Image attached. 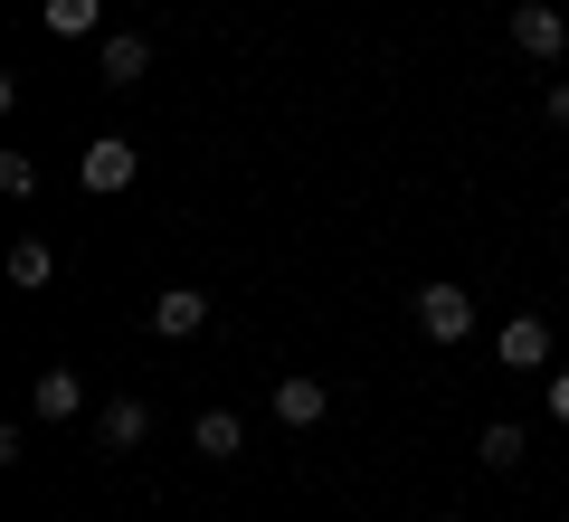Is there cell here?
I'll list each match as a JSON object with an SVG mask.
<instances>
[{"label": "cell", "mask_w": 569, "mask_h": 522, "mask_svg": "<svg viewBox=\"0 0 569 522\" xmlns=\"http://www.w3.org/2000/svg\"><path fill=\"white\" fill-rule=\"evenodd\" d=\"M323 408H332L323 381H276V418L284 427H323Z\"/></svg>", "instance_id": "obj_6"}, {"label": "cell", "mask_w": 569, "mask_h": 522, "mask_svg": "<svg viewBox=\"0 0 569 522\" xmlns=\"http://www.w3.org/2000/svg\"><path fill=\"white\" fill-rule=\"evenodd\" d=\"M0 190H10V200H29V190H39V161H29V152H0Z\"/></svg>", "instance_id": "obj_14"}, {"label": "cell", "mask_w": 569, "mask_h": 522, "mask_svg": "<svg viewBox=\"0 0 569 522\" xmlns=\"http://www.w3.org/2000/svg\"><path fill=\"white\" fill-rule=\"evenodd\" d=\"M550 124H569V77H560V86H550Z\"/></svg>", "instance_id": "obj_16"}, {"label": "cell", "mask_w": 569, "mask_h": 522, "mask_svg": "<svg viewBox=\"0 0 569 522\" xmlns=\"http://www.w3.org/2000/svg\"><path fill=\"white\" fill-rule=\"evenodd\" d=\"M493 362H503V371H550V323L541 314H512L503 333H493Z\"/></svg>", "instance_id": "obj_4"}, {"label": "cell", "mask_w": 569, "mask_h": 522, "mask_svg": "<svg viewBox=\"0 0 569 522\" xmlns=\"http://www.w3.org/2000/svg\"><path fill=\"white\" fill-rule=\"evenodd\" d=\"M29 408H39V418H77V408H86V381H77V371H39Z\"/></svg>", "instance_id": "obj_9"}, {"label": "cell", "mask_w": 569, "mask_h": 522, "mask_svg": "<svg viewBox=\"0 0 569 522\" xmlns=\"http://www.w3.org/2000/svg\"><path fill=\"white\" fill-rule=\"evenodd\" d=\"M77 171H86V190H96V200H114V190H133V142H123V134H96Z\"/></svg>", "instance_id": "obj_3"}, {"label": "cell", "mask_w": 569, "mask_h": 522, "mask_svg": "<svg viewBox=\"0 0 569 522\" xmlns=\"http://www.w3.org/2000/svg\"><path fill=\"white\" fill-rule=\"evenodd\" d=\"M96 437L104 446H142V437H152V408H142V400H104L96 408Z\"/></svg>", "instance_id": "obj_7"}, {"label": "cell", "mask_w": 569, "mask_h": 522, "mask_svg": "<svg viewBox=\"0 0 569 522\" xmlns=\"http://www.w3.org/2000/svg\"><path fill=\"white\" fill-rule=\"evenodd\" d=\"M550 418L569 427V371H550Z\"/></svg>", "instance_id": "obj_15"}, {"label": "cell", "mask_w": 569, "mask_h": 522, "mask_svg": "<svg viewBox=\"0 0 569 522\" xmlns=\"http://www.w3.org/2000/svg\"><path fill=\"white\" fill-rule=\"evenodd\" d=\"M48 276H58V257H48V238H20V247H10V285H20V295H39Z\"/></svg>", "instance_id": "obj_10"}, {"label": "cell", "mask_w": 569, "mask_h": 522, "mask_svg": "<svg viewBox=\"0 0 569 522\" xmlns=\"http://www.w3.org/2000/svg\"><path fill=\"white\" fill-rule=\"evenodd\" d=\"M200 323H209V295H200V285H162V295H152V333L190 342Z\"/></svg>", "instance_id": "obj_5"}, {"label": "cell", "mask_w": 569, "mask_h": 522, "mask_svg": "<svg viewBox=\"0 0 569 522\" xmlns=\"http://www.w3.org/2000/svg\"><path fill=\"white\" fill-rule=\"evenodd\" d=\"M96 67H104V86H133V77H152V48L123 29V39H104V48H96Z\"/></svg>", "instance_id": "obj_8"}, {"label": "cell", "mask_w": 569, "mask_h": 522, "mask_svg": "<svg viewBox=\"0 0 569 522\" xmlns=\"http://www.w3.org/2000/svg\"><path fill=\"white\" fill-rule=\"evenodd\" d=\"M190 437H200V456H238V446H247V427L228 418V408H200V427H190Z\"/></svg>", "instance_id": "obj_12"}, {"label": "cell", "mask_w": 569, "mask_h": 522, "mask_svg": "<svg viewBox=\"0 0 569 522\" xmlns=\"http://www.w3.org/2000/svg\"><path fill=\"white\" fill-rule=\"evenodd\" d=\"M512 48H522L531 67H550V58L569 48V20L550 10V0H512Z\"/></svg>", "instance_id": "obj_1"}, {"label": "cell", "mask_w": 569, "mask_h": 522, "mask_svg": "<svg viewBox=\"0 0 569 522\" xmlns=\"http://www.w3.org/2000/svg\"><path fill=\"white\" fill-rule=\"evenodd\" d=\"M475 456H485V465H503V475H512V465H522L531 446H522V427L503 418V427H485V446H475Z\"/></svg>", "instance_id": "obj_13"}, {"label": "cell", "mask_w": 569, "mask_h": 522, "mask_svg": "<svg viewBox=\"0 0 569 522\" xmlns=\"http://www.w3.org/2000/svg\"><path fill=\"white\" fill-rule=\"evenodd\" d=\"M39 20L58 29V39H86V29L104 20V0H39Z\"/></svg>", "instance_id": "obj_11"}, {"label": "cell", "mask_w": 569, "mask_h": 522, "mask_svg": "<svg viewBox=\"0 0 569 522\" xmlns=\"http://www.w3.org/2000/svg\"><path fill=\"white\" fill-rule=\"evenodd\" d=\"M418 333L427 342H466L475 333V295H466V285H427V295H418Z\"/></svg>", "instance_id": "obj_2"}]
</instances>
